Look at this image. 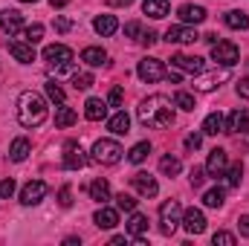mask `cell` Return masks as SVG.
Returning <instances> with one entry per match:
<instances>
[{
	"mask_svg": "<svg viewBox=\"0 0 249 246\" xmlns=\"http://www.w3.org/2000/svg\"><path fill=\"white\" fill-rule=\"evenodd\" d=\"M177 15H180V20L188 23V26H197V23L206 20V9H203V6H194V3H183V6L177 9Z\"/></svg>",
	"mask_w": 249,
	"mask_h": 246,
	"instance_id": "ac0fdd59",
	"label": "cell"
},
{
	"mask_svg": "<svg viewBox=\"0 0 249 246\" xmlns=\"http://www.w3.org/2000/svg\"><path fill=\"white\" fill-rule=\"evenodd\" d=\"M223 200H226L223 188H209V191L203 194V203H206L209 209H220V206H223Z\"/></svg>",
	"mask_w": 249,
	"mask_h": 246,
	"instance_id": "836d02e7",
	"label": "cell"
},
{
	"mask_svg": "<svg viewBox=\"0 0 249 246\" xmlns=\"http://www.w3.org/2000/svg\"><path fill=\"white\" fill-rule=\"evenodd\" d=\"M93 29H96L102 38H110V35H116L119 20H116V15H99V18L93 20Z\"/></svg>",
	"mask_w": 249,
	"mask_h": 246,
	"instance_id": "44dd1931",
	"label": "cell"
},
{
	"mask_svg": "<svg viewBox=\"0 0 249 246\" xmlns=\"http://www.w3.org/2000/svg\"><path fill=\"white\" fill-rule=\"evenodd\" d=\"M47 116H50V110H47L44 96L35 90H23L18 99V122L23 127H38L47 122Z\"/></svg>",
	"mask_w": 249,
	"mask_h": 246,
	"instance_id": "7a4b0ae2",
	"label": "cell"
},
{
	"mask_svg": "<svg viewBox=\"0 0 249 246\" xmlns=\"http://www.w3.org/2000/svg\"><path fill=\"white\" fill-rule=\"evenodd\" d=\"M212 244L214 246H235V235H232V232H214Z\"/></svg>",
	"mask_w": 249,
	"mask_h": 246,
	"instance_id": "b9f144b4",
	"label": "cell"
},
{
	"mask_svg": "<svg viewBox=\"0 0 249 246\" xmlns=\"http://www.w3.org/2000/svg\"><path fill=\"white\" fill-rule=\"evenodd\" d=\"M0 29H3L9 38H15V35L23 29V18H20V12H18V9H3V12H0Z\"/></svg>",
	"mask_w": 249,
	"mask_h": 246,
	"instance_id": "5bb4252c",
	"label": "cell"
},
{
	"mask_svg": "<svg viewBox=\"0 0 249 246\" xmlns=\"http://www.w3.org/2000/svg\"><path fill=\"white\" fill-rule=\"evenodd\" d=\"M174 107H180V110H194V107H197V102H194V96H191V93L177 90V93H174Z\"/></svg>",
	"mask_w": 249,
	"mask_h": 246,
	"instance_id": "e575fe53",
	"label": "cell"
},
{
	"mask_svg": "<svg viewBox=\"0 0 249 246\" xmlns=\"http://www.w3.org/2000/svg\"><path fill=\"white\" fill-rule=\"evenodd\" d=\"M226 185H232V188H238L241 185V180H244V165L238 162V165H232V168H226Z\"/></svg>",
	"mask_w": 249,
	"mask_h": 246,
	"instance_id": "8d00e7d4",
	"label": "cell"
},
{
	"mask_svg": "<svg viewBox=\"0 0 249 246\" xmlns=\"http://www.w3.org/2000/svg\"><path fill=\"white\" fill-rule=\"evenodd\" d=\"M235 90H238V96H241V99H249V75L238 81V87H235Z\"/></svg>",
	"mask_w": 249,
	"mask_h": 246,
	"instance_id": "681fc988",
	"label": "cell"
},
{
	"mask_svg": "<svg viewBox=\"0 0 249 246\" xmlns=\"http://www.w3.org/2000/svg\"><path fill=\"white\" fill-rule=\"evenodd\" d=\"M122 99H124V90H122V87H113V90H110V96H107V102H110L113 107H119V105H122Z\"/></svg>",
	"mask_w": 249,
	"mask_h": 246,
	"instance_id": "bcb514c9",
	"label": "cell"
},
{
	"mask_svg": "<svg viewBox=\"0 0 249 246\" xmlns=\"http://www.w3.org/2000/svg\"><path fill=\"white\" fill-rule=\"evenodd\" d=\"M87 165V154H84V148L78 145V142H67L64 145V168L67 171H81Z\"/></svg>",
	"mask_w": 249,
	"mask_h": 246,
	"instance_id": "9c48e42d",
	"label": "cell"
},
{
	"mask_svg": "<svg viewBox=\"0 0 249 246\" xmlns=\"http://www.w3.org/2000/svg\"><path fill=\"white\" fill-rule=\"evenodd\" d=\"M148 154H151V142H136V145L127 151V162L139 165V162H145V159H148Z\"/></svg>",
	"mask_w": 249,
	"mask_h": 246,
	"instance_id": "4dcf8cb0",
	"label": "cell"
},
{
	"mask_svg": "<svg viewBox=\"0 0 249 246\" xmlns=\"http://www.w3.org/2000/svg\"><path fill=\"white\" fill-rule=\"evenodd\" d=\"M124 229H127V235H130V238H142V235L148 232V217H145V214H139V211H130V217H127Z\"/></svg>",
	"mask_w": 249,
	"mask_h": 246,
	"instance_id": "7402d4cb",
	"label": "cell"
},
{
	"mask_svg": "<svg viewBox=\"0 0 249 246\" xmlns=\"http://www.w3.org/2000/svg\"><path fill=\"white\" fill-rule=\"evenodd\" d=\"M81 61L87 67H102V64H107V53L102 47H84L81 50Z\"/></svg>",
	"mask_w": 249,
	"mask_h": 246,
	"instance_id": "d4e9b609",
	"label": "cell"
},
{
	"mask_svg": "<svg viewBox=\"0 0 249 246\" xmlns=\"http://www.w3.org/2000/svg\"><path fill=\"white\" fill-rule=\"evenodd\" d=\"M200 142H203V133H188V136H186V148H188V151H197V148H200Z\"/></svg>",
	"mask_w": 249,
	"mask_h": 246,
	"instance_id": "7dc6e473",
	"label": "cell"
},
{
	"mask_svg": "<svg viewBox=\"0 0 249 246\" xmlns=\"http://www.w3.org/2000/svg\"><path fill=\"white\" fill-rule=\"evenodd\" d=\"M58 203H61L64 209H70V206H72V191H70V185H64L61 191H58Z\"/></svg>",
	"mask_w": 249,
	"mask_h": 246,
	"instance_id": "f6af8a7d",
	"label": "cell"
},
{
	"mask_svg": "<svg viewBox=\"0 0 249 246\" xmlns=\"http://www.w3.org/2000/svg\"><path fill=\"white\" fill-rule=\"evenodd\" d=\"M47 183L44 180H32V183H26L23 188H20V203L23 206H38L44 197H47Z\"/></svg>",
	"mask_w": 249,
	"mask_h": 246,
	"instance_id": "30bf717a",
	"label": "cell"
},
{
	"mask_svg": "<svg viewBox=\"0 0 249 246\" xmlns=\"http://www.w3.org/2000/svg\"><path fill=\"white\" fill-rule=\"evenodd\" d=\"M183 229H186L188 235H203L206 232V217H203L200 209H188L186 214H183Z\"/></svg>",
	"mask_w": 249,
	"mask_h": 246,
	"instance_id": "2e32d148",
	"label": "cell"
},
{
	"mask_svg": "<svg viewBox=\"0 0 249 246\" xmlns=\"http://www.w3.org/2000/svg\"><path fill=\"white\" fill-rule=\"evenodd\" d=\"M165 41H168V44H194V41H200V35H197L194 26L180 23V26H171V29L165 32Z\"/></svg>",
	"mask_w": 249,
	"mask_h": 246,
	"instance_id": "4fadbf2b",
	"label": "cell"
},
{
	"mask_svg": "<svg viewBox=\"0 0 249 246\" xmlns=\"http://www.w3.org/2000/svg\"><path fill=\"white\" fill-rule=\"evenodd\" d=\"M12 194H15V180L9 177V180L0 183V200H6V197H12Z\"/></svg>",
	"mask_w": 249,
	"mask_h": 246,
	"instance_id": "ee69618b",
	"label": "cell"
},
{
	"mask_svg": "<svg viewBox=\"0 0 249 246\" xmlns=\"http://www.w3.org/2000/svg\"><path fill=\"white\" fill-rule=\"evenodd\" d=\"M122 157H124V151L116 139H99V142L93 145V159H96L99 165H119Z\"/></svg>",
	"mask_w": 249,
	"mask_h": 246,
	"instance_id": "3957f363",
	"label": "cell"
},
{
	"mask_svg": "<svg viewBox=\"0 0 249 246\" xmlns=\"http://www.w3.org/2000/svg\"><path fill=\"white\" fill-rule=\"evenodd\" d=\"M124 35H127V38H139V35H142V23H139V20L124 23Z\"/></svg>",
	"mask_w": 249,
	"mask_h": 246,
	"instance_id": "7bdbcfd3",
	"label": "cell"
},
{
	"mask_svg": "<svg viewBox=\"0 0 249 246\" xmlns=\"http://www.w3.org/2000/svg\"><path fill=\"white\" fill-rule=\"evenodd\" d=\"M93 223L99 226V229H113L116 223H119V211L116 209H110V206H105L102 203V209L93 214Z\"/></svg>",
	"mask_w": 249,
	"mask_h": 246,
	"instance_id": "ffe728a7",
	"label": "cell"
},
{
	"mask_svg": "<svg viewBox=\"0 0 249 246\" xmlns=\"http://www.w3.org/2000/svg\"><path fill=\"white\" fill-rule=\"evenodd\" d=\"M116 209L119 211H136V200H133V194H116Z\"/></svg>",
	"mask_w": 249,
	"mask_h": 246,
	"instance_id": "ab89813d",
	"label": "cell"
},
{
	"mask_svg": "<svg viewBox=\"0 0 249 246\" xmlns=\"http://www.w3.org/2000/svg\"><path fill=\"white\" fill-rule=\"evenodd\" d=\"M142 12L148 15V18H165L168 12H171V6H168V0H145L142 3Z\"/></svg>",
	"mask_w": 249,
	"mask_h": 246,
	"instance_id": "83f0119b",
	"label": "cell"
},
{
	"mask_svg": "<svg viewBox=\"0 0 249 246\" xmlns=\"http://www.w3.org/2000/svg\"><path fill=\"white\" fill-rule=\"evenodd\" d=\"M238 232H241V238H249V214H241V220H238Z\"/></svg>",
	"mask_w": 249,
	"mask_h": 246,
	"instance_id": "c3c4849f",
	"label": "cell"
},
{
	"mask_svg": "<svg viewBox=\"0 0 249 246\" xmlns=\"http://www.w3.org/2000/svg\"><path fill=\"white\" fill-rule=\"evenodd\" d=\"M223 23L229 26V29H249V15L247 12H241V9H232V12H226L223 15Z\"/></svg>",
	"mask_w": 249,
	"mask_h": 246,
	"instance_id": "484cf974",
	"label": "cell"
},
{
	"mask_svg": "<svg viewBox=\"0 0 249 246\" xmlns=\"http://www.w3.org/2000/svg\"><path fill=\"white\" fill-rule=\"evenodd\" d=\"M75 119H78V113H75L72 107L58 105V110H55V124H58V127H70V124H75Z\"/></svg>",
	"mask_w": 249,
	"mask_h": 246,
	"instance_id": "1f68e13d",
	"label": "cell"
},
{
	"mask_svg": "<svg viewBox=\"0 0 249 246\" xmlns=\"http://www.w3.org/2000/svg\"><path fill=\"white\" fill-rule=\"evenodd\" d=\"M29 151H32V145H29V139H23V136H18V139L12 142V148H9V159H12V162H23V159L29 157Z\"/></svg>",
	"mask_w": 249,
	"mask_h": 246,
	"instance_id": "4316f807",
	"label": "cell"
},
{
	"mask_svg": "<svg viewBox=\"0 0 249 246\" xmlns=\"http://www.w3.org/2000/svg\"><path fill=\"white\" fill-rule=\"evenodd\" d=\"M249 130V110L247 107H238L229 113V122H226V133H247Z\"/></svg>",
	"mask_w": 249,
	"mask_h": 246,
	"instance_id": "d6986e66",
	"label": "cell"
},
{
	"mask_svg": "<svg viewBox=\"0 0 249 246\" xmlns=\"http://www.w3.org/2000/svg\"><path fill=\"white\" fill-rule=\"evenodd\" d=\"M110 244H113V246H124V244H127V235H116Z\"/></svg>",
	"mask_w": 249,
	"mask_h": 246,
	"instance_id": "f5cc1de1",
	"label": "cell"
},
{
	"mask_svg": "<svg viewBox=\"0 0 249 246\" xmlns=\"http://www.w3.org/2000/svg\"><path fill=\"white\" fill-rule=\"evenodd\" d=\"M130 185H133V191H136L139 197H157V191H160L157 180H154L151 174H145V171H136V174L130 177Z\"/></svg>",
	"mask_w": 249,
	"mask_h": 246,
	"instance_id": "8fae6325",
	"label": "cell"
},
{
	"mask_svg": "<svg viewBox=\"0 0 249 246\" xmlns=\"http://www.w3.org/2000/svg\"><path fill=\"white\" fill-rule=\"evenodd\" d=\"M72 87L75 90H90L93 87V75L90 72H72Z\"/></svg>",
	"mask_w": 249,
	"mask_h": 246,
	"instance_id": "f35d334b",
	"label": "cell"
},
{
	"mask_svg": "<svg viewBox=\"0 0 249 246\" xmlns=\"http://www.w3.org/2000/svg\"><path fill=\"white\" fill-rule=\"evenodd\" d=\"M84 116H87L90 122H102V119L107 116V102H102V99H87Z\"/></svg>",
	"mask_w": 249,
	"mask_h": 246,
	"instance_id": "603a6c76",
	"label": "cell"
},
{
	"mask_svg": "<svg viewBox=\"0 0 249 246\" xmlns=\"http://www.w3.org/2000/svg\"><path fill=\"white\" fill-rule=\"evenodd\" d=\"M226 168H229L226 151H223V148H214V151L209 154V159H206V174H209V177H223Z\"/></svg>",
	"mask_w": 249,
	"mask_h": 246,
	"instance_id": "7c38bea8",
	"label": "cell"
},
{
	"mask_svg": "<svg viewBox=\"0 0 249 246\" xmlns=\"http://www.w3.org/2000/svg\"><path fill=\"white\" fill-rule=\"evenodd\" d=\"M180 223H183V209H180V203H177V200H165V203L160 206V232H162V235H174Z\"/></svg>",
	"mask_w": 249,
	"mask_h": 246,
	"instance_id": "277c9868",
	"label": "cell"
},
{
	"mask_svg": "<svg viewBox=\"0 0 249 246\" xmlns=\"http://www.w3.org/2000/svg\"><path fill=\"white\" fill-rule=\"evenodd\" d=\"M165 64L160 61V58H142L139 67H136V75L145 81V84H157V81H162L165 78Z\"/></svg>",
	"mask_w": 249,
	"mask_h": 246,
	"instance_id": "52a82bcc",
	"label": "cell"
},
{
	"mask_svg": "<svg viewBox=\"0 0 249 246\" xmlns=\"http://www.w3.org/2000/svg\"><path fill=\"white\" fill-rule=\"evenodd\" d=\"M9 53H12V58L20 64H32L35 61V47L32 44H26V41H9Z\"/></svg>",
	"mask_w": 249,
	"mask_h": 246,
	"instance_id": "e0dca14e",
	"label": "cell"
},
{
	"mask_svg": "<svg viewBox=\"0 0 249 246\" xmlns=\"http://www.w3.org/2000/svg\"><path fill=\"white\" fill-rule=\"evenodd\" d=\"M171 67L180 70V72H191V75H197V72H203V58H197V55H186V53H177V55H171Z\"/></svg>",
	"mask_w": 249,
	"mask_h": 246,
	"instance_id": "9a60e30c",
	"label": "cell"
},
{
	"mask_svg": "<svg viewBox=\"0 0 249 246\" xmlns=\"http://www.w3.org/2000/svg\"><path fill=\"white\" fill-rule=\"evenodd\" d=\"M136 119L145 124V127H154V130H165V127H171L174 124V102L168 99V96H148V99H142L139 102V107H136Z\"/></svg>",
	"mask_w": 249,
	"mask_h": 246,
	"instance_id": "6da1fadb",
	"label": "cell"
},
{
	"mask_svg": "<svg viewBox=\"0 0 249 246\" xmlns=\"http://www.w3.org/2000/svg\"><path fill=\"white\" fill-rule=\"evenodd\" d=\"M44 61L50 64V70L61 72L72 64V50L64 47V44H50V47H44Z\"/></svg>",
	"mask_w": 249,
	"mask_h": 246,
	"instance_id": "8992f818",
	"label": "cell"
},
{
	"mask_svg": "<svg viewBox=\"0 0 249 246\" xmlns=\"http://www.w3.org/2000/svg\"><path fill=\"white\" fill-rule=\"evenodd\" d=\"M188 180H191V188H200V185L206 183V165H203V168H197V165H194V168H191V174H188Z\"/></svg>",
	"mask_w": 249,
	"mask_h": 246,
	"instance_id": "60d3db41",
	"label": "cell"
},
{
	"mask_svg": "<svg viewBox=\"0 0 249 246\" xmlns=\"http://www.w3.org/2000/svg\"><path fill=\"white\" fill-rule=\"evenodd\" d=\"M20 3H38V0H20Z\"/></svg>",
	"mask_w": 249,
	"mask_h": 246,
	"instance_id": "11a10c76",
	"label": "cell"
},
{
	"mask_svg": "<svg viewBox=\"0 0 249 246\" xmlns=\"http://www.w3.org/2000/svg\"><path fill=\"white\" fill-rule=\"evenodd\" d=\"M142 44H145V47H154V44H157V32H145V35H142Z\"/></svg>",
	"mask_w": 249,
	"mask_h": 246,
	"instance_id": "816d5d0a",
	"label": "cell"
},
{
	"mask_svg": "<svg viewBox=\"0 0 249 246\" xmlns=\"http://www.w3.org/2000/svg\"><path fill=\"white\" fill-rule=\"evenodd\" d=\"M90 197L96 200V203H107L110 200V185H107V180H93L90 183Z\"/></svg>",
	"mask_w": 249,
	"mask_h": 246,
	"instance_id": "f1b7e54d",
	"label": "cell"
},
{
	"mask_svg": "<svg viewBox=\"0 0 249 246\" xmlns=\"http://www.w3.org/2000/svg\"><path fill=\"white\" fill-rule=\"evenodd\" d=\"M223 130H226V122H223L220 113H209V116H206V122H203V133L217 136V133H223Z\"/></svg>",
	"mask_w": 249,
	"mask_h": 246,
	"instance_id": "f546056e",
	"label": "cell"
},
{
	"mask_svg": "<svg viewBox=\"0 0 249 246\" xmlns=\"http://www.w3.org/2000/svg\"><path fill=\"white\" fill-rule=\"evenodd\" d=\"M55 29H58V32H70V29H72V20H70V18H55Z\"/></svg>",
	"mask_w": 249,
	"mask_h": 246,
	"instance_id": "f907efd6",
	"label": "cell"
},
{
	"mask_svg": "<svg viewBox=\"0 0 249 246\" xmlns=\"http://www.w3.org/2000/svg\"><path fill=\"white\" fill-rule=\"evenodd\" d=\"M67 3H70V0H50V6H53V9H64Z\"/></svg>",
	"mask_w": 249,
	"mask_h": 246,
	"instance_id": "db71d44e",
	"label": "cell"
},
{
	"mask_svg": "<svg viewBox=\"0 0 249 246\" xmlns=\"http://www.w3.org/2000/svg\"><path fill=\"white\" fill-rule=\"evenodd\" d=\"M180 168H183V162H180L177 157H171V154L160 159V171H162V174H168V177H174V174H180Z\"/></svg>",
	"mask_w": 249,
	"mask_h": 246,
	"instance_id": "d6a6232c",
	"label": "cell"
},
{
	"mask_svg": "<svg viewBox=\"0 0 249 246\" xmlns=\"http://www.w3.org/2000/svg\"><path fill=\"white\" fill-rule=\"evenodd\" d=\"M229 75H232V67H220V70H212V72H197V75H194V90L212 93V90H217L223 81H229Z\"/></svg>",
	"mask_w": 249,
	"mask_h": 246,
	"instance_id": "5b68a950",
	"label": "cell"
},
{
	"mask_svg": "<svg viewBox=\"0 0 249 246\" xmlns=\"http://www.w3.org/2000/svg\"><path fill=\"white\" fill-rule=\"evenodd\" d=\"M47 96H50L55 105H64V90H61V84H58L55 78H50V81H47Z\"/></svg>",
	"mask_w": 249,
	"mask_h": 246,
	"instance_id": "74e56055",
	"label": "cell"
},
{
	"mask_svg": "<svg viewBox=\"0 0 249 246\" xmlns=\"http://www.w3.org/2000/svg\"><path fill=\"white\" fill-rule=\"evenodd\" d=\"M107 130L116 133V136H124V133L130 130V116H127L124 110H116V113L107 119Z\"/></svg>",
	"mask_w": 249,
	"mask_h": 246,
	"instance_id": "cb8c5ba5",
	"label": "cell"
},
{
	"mask_svg": "<svg viewBox=\"0 0 249 246\" xmlns=\"http://www.w3.org/2000/svg\"><path fill=\"white\" fill-rule=\"evenodd\" d=\"M41 38H44V26H41V23H32V26L23 29V41H26V44L35 47V44H41Z\"/></svg>",
	"mask_w": 249,
	"mask_h": 246,
	"instance_id": "d590c367",
	"label": "cell"
},
{
	"mask_svg": "<svg viewBox=\"0 0 249 246\" xmlns=\"http://www.w3.org/2000/svg\"><path fill=\"white\" fill-rule=\"evenodd\" d=\"M212 61H217L220 67H235L241 61V53L232 41H217V44H212Z\"/></svg>",
	"mask_w": 249,
	"mask_h": 246,
	"instance_id": "ba28073f",
	"label": "cell"
}]
</instances>
